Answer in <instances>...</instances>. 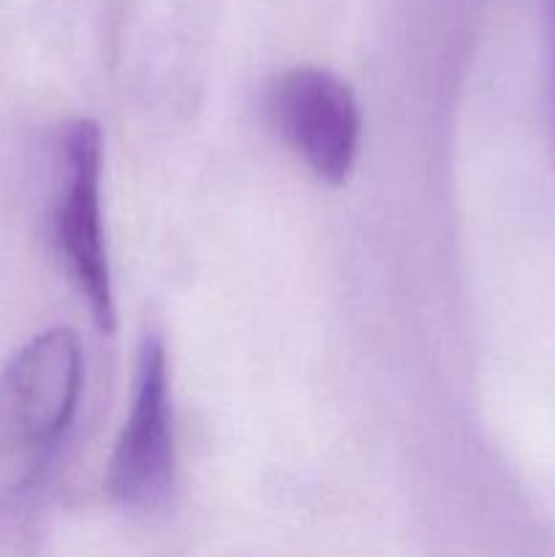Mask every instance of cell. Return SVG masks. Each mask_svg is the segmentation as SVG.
<instances>
[{
    "label": "cell",
    "mask_w": 555,
    "mask_h": 557,
    "mask_svg": "<svg viewBox=\"0 0 555 557\" xmlns=\"http://www.w3.org/2000/svg\"><path fill=\"white\" fill-rule=\"evenodd\" d=\"M82 392V346L71 330H49L0 373V495L30 490L69 433Z\"/></svg>",
    "instance_id": "1"
},
{
    "label": "cell",
    "mask_w": 555,
    "mask_h": 557,
    "mask_svg": "<svg viewBox=\"0 0 555 557\" xmlns=\"http://www.w3.org/2000/svg\"><path fill=\"white\" fill-rule=\"evenodd\" d=\"M54 243L96 326L112 332L118 315L101 223V128L92 120H74L63 134V185L54 205Z\"/></svg>",
    "instance_id": "2"
},
{
    "label": "cell",
    "mask_w": 555,
    "mask_h": 557,
    "mask_svg": "<svg viewBox=\"0 0 555 557\" xmlns=\"http://www.w3.org/2000/svg\"><path fill=\"white\" fill-rule=\"evenodd\" d=\"M177 471L166 348L147 335L136 359L134 397L107 466V493L128 511H150L169 498Z\"/></svg>",
    "instance_id": "3"
},
{
    "label": "cell",
    "mask_w": 555,
    "mask_h": 557,
    "mask_svg": "<svg viewBox=\"0 0 555 557\" xmlns=\"http://www.w3.org/2000/svg\"><path fill=\"white\" fill-rule=\"evenodd\" d=\"M267 112L281 139L319 180L341 185L359 150V103L351 87L326 69L297 65L272 82Z\"/></svg>",
    "instance_id": "4"
}]
</instances>
